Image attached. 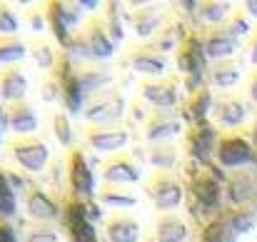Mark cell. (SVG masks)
<instances>
[{
  "label": "cell",
  "mask_w": 257,
  "mask_h": 242,
  "mask_svg": "<svg viewBox=\"0 0 257 242\" xmlns=\"http://www.w3.org/2000/svg\"><path fill=\"white\" fill-rule=\"evenodd\" d=\"M68 53L80 63H102V60H110L115 55V40L110 38L102 15L87 18L85 25L73 38Z\"/></svg>",
  "instance_id": "6da1fadb"
},
{
  "label": "cell",
  "mask_w": 257,
  "mask_h": 242,
  "mask_svg": "<svg viewBox=\"0 0 257 242\" xmlns=\"http://www.w3.org/2000/svg\"><path fill=\"white\" fill-rule=\"evenodd\" d=\"M175 63H177V70L182 75V87L187 90V95H192L195 90L205 87V63H207V55H205V43H202V33L197 30H190L187 38L177 45L175 50Z\"/></svg>",
  "instance_id": "7a4b0ae2"
},
{
  "label": "cell",
  "mask_w": 257,
  "mask_h": 242,
  "mask_svg": "<svg viewBox=\"0 0 257 242\" xmlns=\"http://www.w3.org/2000/svg\"><path fill=\"white\" fill-rule=\"evenodd\" d=\"M45 18H48V30L55 35V40L68 50L73 38L78 35V30L85 25V10L80 8V3H63V0H53L45 3Z\"/></svg>",
  "instance_id": "3957f363"
},
{
  "label": "cell",
  "mask_w": 257,
  "mask_h": 242,
  "mask_svg": "<svg viewBox=\"0 0 257 242\" xmlns=\"http://www.w3.org/2000/svg\"><path fill=\"white\" fill-rule=\"evenodd\" d=\"M187 177V190L190 197L195 200L197 210H217L220 205V195H222V182L215 175V170L210 165H197V162H187L185 170Z\"/></svg>",
  "instance_id": "277c9868"
},
{
  "label": "cell",
  "mask_w": 257,
  "mask_h": 242,
  "mask_svg": "<svg viewBox=\"0 0 257 242\" xmlns=\"http://www.w3.org/2000/svg\"><path fill=\"white\" fill-rule=\"evenodd\" d=\"M55 80L60 85V102L68 110V115H83L85 110V97H83V87H80V78H78V60L63 50L58 53V63L53 70Z\"/></svg>",
  "instance_id": "5b68a950"
},
{
  "label": "cell",
  "mask_w": 257,
  "mask_h": 242,
  "mask_svg": "<svg viewBox=\"0 0 257 242\" xmlns=\"http://www.w3.org/2000/svg\"><path fill=\"white\" fill-rule=\"evenodd\" d=\"M125 115H127V105L117 87H110L90 97L83 110V120L87 123V128H110V125H117Z\"/></svg>",
  "instance_id": "8992f818"
},
{
  "label": "cell",
  "mask_w": 257,
  "mask_h": 242,
  "mask_svg": "<svg viewBox=\"0 0 257 242\" xmlns=\"http://www.w3.org/2000/svg\"><path fill=\"white\" fill-rule=\"evenodd\" d=\"M8 155L13 158V162L30 172V175H40L48 170L50 165V148L43 138L38 135H28V138H13L8 143Z\"/></svg>",
  "instance_id": "52a82bcc"
},
{
  "label": "cell",
  "mask_w": 257,
  "mask_h": 242,
  "mask_svg": "<svg viewBox=\"0 0 257 242\" xmlns=\"http://www.w3.org/2000/svg\"><path fill=\"white\" fill-rule=\"evenodd\" d=\"M63 205V227H65V235L70 242H100L97 237V230H95V222L90 220L87 215V207L83 200H75L70 195H65L60 200Z\"/></svg>",
  "instance_id": "ba28073f"
},
{
  "label": "cell",
  "mask_w": 257,
  "mask_h": 242,
  "mask_svg": "<svg viewBox=\"0 0 257 242\" xmlns=\"http://www.w3.org/2000/svg\"><path fill=\"white\" fill-rule=\"evenodd\" d=\"M68 165V195L75 200H92L95 195V172H92V162L83 153V148H73L65 158Z\"/></svg>",
  "instance_id": "9c48e42d"
},
{
  "label": "cell",
  "mask_w": 257,
  "mask_h": 242,
  "mask_svg": "<svg viewBox=\"0 0 257 242\" xmlns=\"http://www.w3.org/2000/svg\"><path fill=\"white\" fill-rule=\"evenodd\" d=\"M23 207H25V217L38 225H50V222L60 220V215H63L60 200H55L48 192V187H43L38 182H30V187L23 192Z\"/></svg>",
  "instance_id": "30bf717a"
},
{
  "label": "cell",
  "mask_w": 257,
  "mask_h": 242,
  "mask_svg": "<svg viewBox=\"0 0 257 242\" xmlns=\"http://www.w3.org/2000/svg\"><path fill=\"white\" fill-rule=\"evenodd\" d=\"M148 200L155 205L160 212H172L182 205L185 197V185L172 175V172H153V177L145 185Z\"/></svg>",
  "instance_id": "8fae6325"
},
{
  "label": "cell",
  "mask_w": 257,
  "mask_h": 242,
  "mask_svg": "<svg viewBox=\"0 0 257 242\" xmlns=\"http://www.w3.org/2000/svg\"><path fill=\"white\" fill-rule=\"evenodd\" d=\"M180 78L165 75L158 80H143L138 85V100H143L148 107H153V112L158 110H172L180 105Z\"/></svg>",
  "instance_id": "7c38bea8"
},
{
  "label": "cell",
  "mask_w": 257,
  "mask_h": 242,
  "mask_svg": "<svg viewBox=\"0 0 257 242\" xmlns=\"http://www.w3.org/2000/svg\"><path fill=\"white\" fill-rule=\"evenodd\" d=\"M120 65L127 73L158 80V78H165V73H168V55L153 50L150 45H138V48H130L120 58Z\"/></svg>",
  "instance_id": "4fadbf2b"
},
{
  "label": "cell",
  "mask_w": 257,
  "mask_h": 242,
  "mask_svg": "<svg viewBox=\"0 0 257 242\" xmlns=\"http://www.w3.org/2000/svg\"><path fill=\"white\" fill-rule=\"evenodd\" d=\"M217 140H220V135L210 123L190 125V130L185 133V153H187L190 162L207 165L217 150Z\"/></svg>",
  "instance_id": "5bb4252c"
},
{
  "label": "cell",
  "mask_w": 257,
  "mask_h": 242,
  "mask_svg": "<svg viewBox=\"0 0 257 242\" xmlns=\"http://www.w3.org/2000/svg\"><path fill=\"white\" fill-rule=\"evenodd\" d=\"M182 130H185V125H182L180 110H158V112H150L148 123L143 125V140L148 145L170 143Z\"/></svg>",
  "instance_id": "9a60e30c"
},
{
  "label": "cell",
  "mask_w": 257,
  "mask_h": 242,
  "mask_svg": "<svg viewBox=\"0 0 257 242\" xmlns=\"http://www.w3.org/2000/svg\"><path fill=\"white\" fill-rule=\"evenodd\" d=\"M100 177H102L105 185H120V187H127V185H135V182L143 177V170H140V165L135 162L133 155L117 153V155H110L107 160L102 162V167H100Z\"/></svg>",
  "instance_id": "2e32d148"
},
{
  "label": "cell",
  "mask_w": 257,
  "mask_h": 242,
  "mask_svg": "<svg viewBox=\"0 0 257 242\" xmlns=\"http://www.w3.org/2000/svg\"><path fill=\"white\" fill-rule=\"evenodd\" d=\"M85 143L90 150L105 153V155H117L127 143H130V130L125 125H110V128H87Z\"/></svg>",
  "instance_id": "e0dca14e"
},
{
  "label": "cell",
  "mask_w": 257,
  "mask_h": 242,
  "mask_svg": "<svg viewBox=\"0 0 257 242\" xmlns=\"http://www.w3.org/2000/svg\"><path fill=\"white\" fill-rule=\"evenodd\" d=\"M168 20H170V13L165 10V5H138V10L130 13V25L135 35L145 40H153Z\"/></svg>",
  "instance_id": "ac0fdd59"
},
{
  "label": "cell",
  "mask_w": 257,
  "mask_h": 242,
  "mask_svg": "<svg viewBox=\"0 0 257 242\" xmlns=\"http://www.w3.org/2000/svg\"><path fill=\"white\" fill-rule=\"evenodd\" d=\"M78 78H80V87H83V97L87 102L90 97L112 87L115 70L110 65H102V63H87V65L78 63Z\"/></svg>",
  "instance_id": "d6986e66"
},
{
  "label": "cell",
  "mask_w": 257,
  "mask_h": 242,
  "mask_svg": "<svg viewBox=\"0 0 257 242\" xmlns=\"http://www.w3.org/2000/svg\"><path fill=\"white\" fill-rule=\"evenodd\" d=\"M5 128H8L10 133H15V138L35 135V130L40 128V120H38L35 107H33L28 100L8 105V107H5Z\"/></svg>",
  "instance_id": "ffe728a7"
},
{
  "label": "cell",
  "mask_w": 257,
  "mask_h": 242,
  "mask_svg": "<svg viewBox=\"0 0 257 242\" xmlns=\"http://www.w3.org/2000/svg\"><path fill=\"white\" fill-rule=\"evenodd\" d=\"M215 158L222 167H240L252 160V145L240 135H222L217 140Z\"/></svg>",
  "instance_id": "44dd1931"
},
{
  "label": "cell",
  "mask_w": 257,
  "mask_h": 242,
  "mask_svg": "<svg viewBox=\"0 0 257 242\" xmlns=\"http://www.w3.org/2000/svg\"><path fill=\"white\" fill-rule=\"evenodd\" d=\"M143 227L130 212H110L105 217V242H140Z\"/></svg>",
  "instance_id": "7402d4cb"
},
{
  "label": "cell",
  "mask_w": 257,
  "mask_h": 242,
  "mask_svg": "<svg viewBox=\"0 0 257 242\" xmlns=\"http://www.w3.org/2000/svg\"><path fill=\"white\" fill-rule=\"evenodd\" d=\"M190 227L187 222L175 212H160L155 220V227L150 232V242H187Z\"/></svg>",
  "instance_id": "603a6c76"
},
{
  "label": "cell",
  "mask_w": 257,
  "mask_h": 242,
  "mask_svg": "<svg viewBox=\"0 0 257 242\" xmlns=\"http://www.w3.org/2000/svg\"><path fill=\"white\" fill-rule=\"evenodd\" d=\"M202 43H205V55L207 58H212V60H227L235 50H237V38L227 30V25L225 28H210V30H205L202 33Z\"/></svg>",
  "instance_id": "cb8c5ba5"
},
{
  "label": "cell",
  "mask_w": 257,
  "mask_h": 242,
  "mask_svg": "<svg viewBox=\"0 0 257 242\" xmlns=\"http://www.w3.org/2000/svg\"><path fill=\"white\" fill-rule=\"evenodd\" d=\"M135 155H138V158H145V160L155 167V172H172V167H177V162H180V150H177V145H172V143L148 145L145 153H143V148H138Z\"/></svg>",
  "instance_id": "d4e9b609"
},
{
  "label": "cell",
  "mask_w": 257,
  "mask_h": 242,
  "mask_svg": "<svg viewBox=\"0 0 257 242\" xmlns=\"http://www.w3.org/2000/svg\"><path fill=\"white\" fill-rule=\"evenodd\" d=\"M28 95V78L23 75V70L18 65L3 68L0 70V100L13 105V102H23Z\"/></svg>",
  "instance_id": "484cf974"
},
{
  "label": "cell",
  "mask_w": 257,
  "mask_h": 242,
  "mask_svg": "<svg viewBox=\"0 0 257 242\" xmlns=\"http://www.w3.org/2000/svg\"><path fill=\"white\" fill-rule=\"evenodd\" d=\"M210 112H212V92L205 85V87L195 90L192 95H187V100L180 110V117H185L190 125H200V123H207Z\"/></svg>",
  "instance_id": "4316f807"
},
{
  "label": "cell",
  "mask_w": 257,
  "mask_h": 242,
  "mask_svg": "<svg viewBox=\"0 0 257 242\" xmlns=\"http://www.w3.org/2000/svg\"><path fill=\"white\" fill-rule=\"evenodd\" d=\"M97 205L100 207H107V210H115V212H122V210H130L138 205V195L127 187H120V185H100L97 190Z\"/></svg>",
  "instance_id": "83f0119b"
},
{
  "label": "cell",
  "mask_w": 257,
  "mask_h": 242,
  "mask_svg": "<svg viewBox=\"0 0 257 242\" xmlns=\"http://www.w3.org/2000/svg\"><path fill=\"white\" fill-rule=\"evenodd\" d=\"M212 117L220 128H237L247 117V110L237 97L222 95L217 102H212Z\"/></svg>",
  "instance_id": "f1b7e54d"
},
{
  "label": "cell",
  "mask_w": 257,
  "mask_h": 242,
  "mask_svg": "<svg viewBox=\"0 0 257 242\" xmlns=\"http://www.w3.org/2000/svg\"><path fill=\"white\" fill-rule=\"evenodd\" d=\"M18 217V192L8 177V170L0 167V222H10Z\"/></svg>",
  "instance_id": "f546056e"
},
{
  "label": "cell",
  "mask_w": 257,
  "mask_h": 242,
  "mask_svg": "<svg viewBox=\"0 0 257 242\" xmlns=\"http://www.w3.org/2000/svg\"><path fill=\"white\" fill-rule=\"evenodd\" d=\"M50 128H53V135H55V140H58L63 148H70V150H73L75 133H73L70 115H68V112H63V110H53V112H50Z\"/></svg>",
  "instance_id": "4dcf8cb0"
},
{
  "label": "cell",
  "mask_w": 257,
  "mask_h": 242,
  "mask_svg": "<svg viewBox=\"0 0 257 242\" xmlns=\"http://www.w3.org/2000/svg\"><path fill=\"white\" fill-rule=\"evenodd\" d=\"M28 55V45L13 35V38H0V65L3 68H10L15 63H20L23 58Z\"/></svg>",
  "instance_id": "1f68e13d"
},
{
  "label": "cell",
  "mask_w": 257,
  "mask_h": 242,
  "mask_svg": "<svg viewBox=\"0 0 257 242\" xmlns=\"http://www.w3.org/2000/svg\"><path fill=\"white\" fill-rule=\"evenodd\" d=\"M240 80V65L230 63V60H220L210 68V82L217 87H232L235 82Z\"/></svg>",
  "instance_id": "d6a6232c"
},
{
  "label": "cell",
  "mask_w": 257,
  "mask_h": 242,
  "mask_svg": "<svg viewBox=\"0 0 257 242\" xmlns=\"http://www.w3.org/2000/svg\"><path fill=\"white\" fill-rule=\"evenodd\" d=\"M30 58H33V63L40 68V70H45V73H53L55 70V63H58V53L53 50V45L50 43H45V40H35L33 45H30Z\"/></svg>",
  "instance_id": "836d02e7"
},
{
  "label": "cell",
  "mask_w": 257,
  "mask_h": 242,
  "mask_svg": "<svg viewBox=\"0 0 257 242\" xmlns=\"http://www.w3.org/2000/svg\"><path fill=\"white\" fill-rule=\"evenodd\" d=\"M65 180H68V165L63 158H55V160H50L48 165V170H45V182H48V187L50 190H55L58 195H60V200H63V185H65Z\"/></svg>",
  "instance_id": "e575fe53"
},
{
  "label": "cell",
  "mask_w": 257,
  "mask_h": 242,
  "mask_svg": "<svg viewBox=\"0 0 257 242\" xmlns=\"http://www.w3.org/2000/svg\"><path fill=\"white\" fill-rule=\"evenodd\" d=\"M23 242H60V232L53 225L30 222L23 227Z\"/></svg>",
  "instance_id": "d590c367"
},
{
  "label": "cell",
  "mask_w": 257,
  "mask_h": 242,
  "mask_svg": "<svg viewBox=\"0 0 257 242\" xmlns=\"http://www.w3.org/2000/svg\"><path fill=\"white\" fill-rule=\"evenodd\" d=\"M230 13L227 3H197V18L202 23H212L217 28V23H222Z\"/></svg>",
  "instance_id": "8d00e7d4"
},
{
  "label": "cell",
  "mask_w": 257,
  "mask_h": 242,
  "mask_svg": "<svg viewBox=\"0 0 257 242\" xmlns=\"http://www.w3.org/2000/svg\"><path fill=\"white\" fill-rule=\"evenodd\" d=\"M20 30V18L13 10V5L0 3V38H13Z\"/></svg>",
  "instance_id": "74e56055"
},
{
  "label": "cell",
  "mask_w": 257,
  "mask_h": 242,
  "mask_svg": "<svg viewBox=\"0 0 257 242\" xmlns=\"http://www.w3.org/2000/svg\"><path fill=\"white\" fill-rule=\"evenodd\" d=\"M23 23L33 30V33H43L48 30V18H45V5H35L30 10L23 13Z\"/></svg>",
  "instance_id": "f35d334b"
},
{
  "label": "cell",
  "mask_w": 257,
  "mask_h": 242,
  "mask_svg": "<svg viewBox=\"0 0 257 242\" xmlns=\"http://www.w3.org/2000/svg\"><path fill=\"white\" fill-rule=\"evenodd\" d=\"M227 192H230L232 202H245L250 197V177L247 175H235L227 185Z\"/></svg>",
  "instance_id": "ab89813d"
},
{
  "label": "cell",
  "mask_w": 257,
  "mask_h": 242,
  "mask_svg": "<svg viewBox=\"0 0 257 242\" xmlns=\"http://www.w3.org/2000/svg\"><path fill=\"white\" fill-rule=\"evenodd\" d=\"M40 97H43V102H48V105H55V102L63 100V97H60V85H58L53 73H48L45 80L40 82Z\"/></svg>",
  "instance_id": "60d3db41"
},
{
  "label": "cell",
  "mask_w": 257,
  "mask_h": 242,
  "mask_svg": "<svg viewBox=\"0 0 257 242\" xmlns=\"http://www.w3.org/2000/svg\"><path fill=\"white\" fill-rule=\"evenodd\" d=\"M0 242H20L15 227L10 222H0Z\"/></svg>",
  "instance_id": "b9f144b4"
},
{
  "label": "cell",
  "mask_w": 257,
  "mask_h": 242,
  "mask_svg": "<svg viewBox=\"0 0 257 242\" xmlns=\"http://www.w3.org/2000/svg\"><path fill=\"white\" fill-rule=\"evenodd\" d=\"M247 90H250V97L257 102V73L250 78V85H247Z\"/></svg>",
  "instance_id": "7bdbcfd3"
},
{
  "label": "cell",
  "mask_w": 257,
  "mask_h": 242,
  "mask_svg": "<svg viewBox=\"0 0 257 242\" xmlns=\"http://www.w3.org/2000/svg\"><path fill=\"white\" fill-rule=\"evenodd\" d=\"M247 50H250V60L257 63V35L252 38V43H250V48H247Z\"/></svg>",
  "instance_id": "ee69618b"
},
{
  "label": "cell",
  "mask_w": 257,
  "mask_h": 242,
  "mask_svg": "<svg viewBox=\"0 0 257 242\" xmlns=\"http://www.w3.org/2000/svg\"><path fill=\"white\" fill-rule=\"evenodd\" d=\"M3 128H5V110H0V140H3Z\"/></svg>",
  "instance_id": "f6af8a7d"
},
{
  "label": "cell",
  "mask_w": 257,
  "mask_h": 242,
  "mask_svg": "<svg viewBox=\"0 0 257 242\" xmlns=\"http://www.w3.org/2000/svg\"><path fill=\"white\" fill-rule=\"evenodd\" d=\"M252 140H255V145H257V123H255V128H252Z\"/></svg>",
  "instance_id": "bcb514c9"
}]
</instances>
